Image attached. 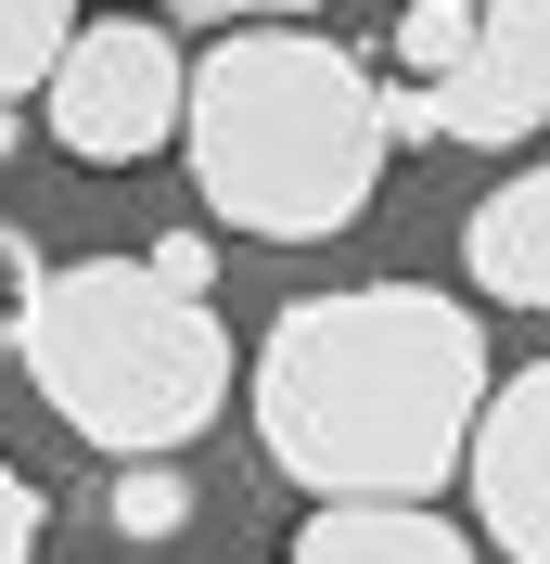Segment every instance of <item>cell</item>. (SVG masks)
<instances>
[{
	"label": "cell",
	"mask_w": 550,
	"mask_h": 564,
	"mask_svg": "<svg viewBox=\"0 0 550 564\" xmlns=\"http://www.w3.org/2000/svg\"><path fill=\"white\" fill-rule=\"evenodd\" d=\"M38 488H26V462H0V564H38Z\"/></svg>",
	"instance_id": "cell-13"
},
{
	"label": "cell",
	"mask_w": 550,
	"mask_h": 564,
	"mask_svg": "<svg viewBox=\"0 0 550 564\" xmlns=\"http://www.w3.org/2000/svg\"><path fill=\"white\" fill-rule=\"evenodd\" d=\"M474 26H486V0H410V13H397V77H410V90L461 77L474 65Z\"/></svg>",
	"instance_id": "cell-10"
},
{
	"label": "cell",
	"mask_w": 550,
	"mask_h": 564,
	"mask_svg": "<svg viewBox=\"0 0 550 564\" xmlns=\"http://www.w3.org/2000/svg\"><path fill=\"white\" fill-rule=\"evenodd\" d=\"M13 141H26V116H13V104H0V154H13Z\"/></svg>",
	"instance_id": "cell-15"
},
{
	"label": "cell",
	"mask_w": 550,
	"mask_h": 564,
	"mask_svg": "<svg viewBox=\"0 0 550 564\" xmlns=\"http://www.w3.org/2000/svg\"><path fill=\"white\" fill-rule=\"evenodd\" d=\"M461 270H474L499 308H550V154L461 218Z\"/></svg>",
	"instance_id": "cell-7"
},
{
	"label": "cell",
	"mask_w": 550,
	"mask_h": 564,
	"mask_svg": "<svg viewBox=\"0 0 550 564\" xmlns=\"http://www.w3.org/2000/svg\"><path fill=\"white\" fill-rule=\"evenodd\" d=\"M167 13H193V26H295L308 0H167Z\"/></svg>",
	"instance_id": "cell-14"
},
{
	"label": "cell",
	"mask_w": 550,
	"mask_h": 564,
	"mask_svg": "<svg viewBox=\"0 0 550 564\" xmlns=\"http://www.w3.org/2000/svg\"><path fill=\"white\" fill-rule=\"evenodd\" d=\"M206 295L218 282H179L167 257H77V270H52L26 347H13L38 411L116 462L193 449L231 411V334H218Z\"/></svg>",
	"instance_id": "cell-3"
},
{
	"label": "cell",
	"mask_w": 550,
	"mask_h": 564,
	"mask_svg": "<svg viewBox=\"0 0 550 564\" xmlns=\"http://www.w3.org/2000/svg\"><path fill=\"white\" fill-rule=\"evenodd\" d=\"M38 129L65 141L77 167H141V154H167L193 129V65H179V39L154 13H103V26H77V52L52 65L38 90Z\"/></svg>",
	"instance_id": "cell-4"
},
{
	"label": "cell",
	"mask_w": 550,
	"mask_h": 564,
	"mask_svg": "<svg viewBox=\"0 0 550 564\" xmlns=\"http://www.w3.org/2000/svg\"><path fill=\"white\" fill-rule=\"evenodd\" d=\"M282 564H474V539L448 513H422V500H333V513L295 527Z\"/></svg>",
	"instance_id": "cell-8"
},
{
	"label": "cell",
	"mask_w": 550,
	"mask_h": 564,
	"mask_svg": "<svg viewBox=\"0 0 550 564\" xmlns=\"http://www.w3.org/2000/svg\"><path fill=\"white\" fill-rule=\"evenodd\" d=\"M193 527V488H179L167 462H129L116 475V539H179Z\"/></svg>",
	"instance_id": "cell-11"
},
{
	"label": "cell",
	"mask_w": 550,
	"mask_h": 564,
	"mask_svg": "<svg viewBox=\"0 0 550 564\" xmlns=\"http://www.w3.org/2000/svg\"><path fill=\"white\" fill-rule=\"evenodd\" d=\"M397 141H538L550 129V0H486L474 65L436 90H397Z\"/></svg>",
	"instance_id": "cell-5"
},
{
	"label": "cell",
	"mask_w": 550,
	"mask_h": 564,
	"mask_svg": "<svg viewBox=\"0 0 550 564\" xmlns=\"http://www.w3.org/2000/svg\"><path fill=\"white\" fill-rule=\"evenodd\" d=\"M77 52V0H0V104H38Z\"/></svg>",
	"instance_id": "cell-9"
},
{
	"label": "cell",
	"mask_w": 550,
	"mask_h": 564,
	"mask_svg": "<svg viewBox=\"0 0 550 564\" xmlns=\"http://www.w3.org/2000/svg\"><path fill=\"white\" fill-rule=\"evenodd\" d=\"M486 321L436 282H345L270 321L243 372L256 449L308 500H436L486 423Z\"/></svg>",
	"instance_id": "cell-1"
},
{
	"label": "cell",
	"mask_w": 550,
	"mask_h": 564,
	"mask_svg": "<svg viewBox=\"0 0 550 564\" xmlns=\"http://www.w3.org/2000/svg\"><path fill=\"white\" fill-rule=\"evenodd\" d=\"M38 295H52V257H38L26 231H0V347H26V321H38Z\"/></svg>",
	"instance_id": "cell-12"
},
{
	"label": "cell",
	"mask_w": 550,
	"mask_h": 564,
	"mask_svg": "<svg viewBox=\"0 0 550 564\" xmlns=\"http://www.w3.org/2000/svg\"><path fill=\"white\" fill-rule=\"evenodd\" d=\"M193 193L256 245H333L384 180V77L320 26H218L193 65Z\"/></svg>",
	"instance_id": "cell-2"
},
{
	"label": "cell",
	"mask_w": 550,
	"mask_h": 564,
	"mask_svg": "<svg viewBox=\"0 0 550 564\" xmlns=\"http://www.w3.org/2000/svg\"><path fill=\"white\" fill-rule=\"evenodd\" d=\"M461 488H474V513H486V539H499V564H550V359H538V372H513V386L486 398Z\"/></svg>",
	"instance_id": "cell-6"
}]
</instances>
